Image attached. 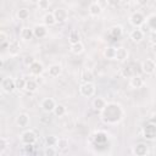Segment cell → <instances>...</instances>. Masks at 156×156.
Wrapping results in <instances>:
<instances>
[{
    "label": "cell",
    "instance_id": "2e32d148",
    "mask_svg": "<svg viewBox=\"0 0 156 156\" xmlns=\"http://www.w3.org/2000/svg\"><path fill=\"white\" fill-rule=\"evenodd\" d=\"M48 73L50 77L52 78H56L58 77L61 73H62V67L58 65V63H54V65H50L49 68H48Z\"/></svg>",
    "mask_w": 156,
    "mask_h": 156
},
{
    "label": "cell",
    "instance_id": "d590c367",
    "mask_svg": "<svg viewBox=\"0 0 156 156\" xmlns=\"http://www.w3.org/2000/svg\"><path fill=\"white\" fill-rule=\"evenodd\" d=\"M57 152H58V150L56 149V146H46L45 150H44V154H45L46 156H54V155H56Z\"/></svg>",
    "mask_w": 156,
    "mask_h": 156
},
{
    "label": "cell",
    "instance_id": "7bdbcfd3",
    "mask_svg": "<svg viewBox=\"0 0 156 156\" xmlns=\"http://www.w3.org/2000/svg\"><path fill=\"white\" fill-rule=\"evenodd\" d=\"M151 50H152V52L156 54V44H151Z\"/></svg>",
    "mask_w": 156,
    "mask_h": 156
},
{
    "label": "cell",
    "instance_id": "4316f807",
    "mask_svg": "<svg viewBox=\"0 0 156 156\" xmlns=\"http://www.w3.org/2000/svg\"><path fill=\"white\" fill-rule=\"evenodd\" d=\"M68 41L71 44H76L78 41H80V34H79V32L77 29H72L69 32V34H68Z\"/></svg>",
    "mask_w": 156,
    "mask_h": 156
},
{
    "label": "cell",
    "instance_id": "ab89813d",
    "mask_svg": "<svg viewBox=\"0 0 156 156\" xmlns=\"http://www.w3.org/2000/svg\"><path fill=\"white\" fill-rule=\"evenodd\" d=\"M0 41L1 43H5V41H10L9 40V35L2 30V32H0Z\"/></svg>",
    "mask_w": 156,
    "mask_h": 156
},
{
    "label": "cell",
    "instance_id": "3957f363",
    "mask_svg": "<svg viewBox=\"0 0 156 156\" xmlns=\"http://www.w3.org/2000/svg\"><path fill=\"white\" fill-rule=\"evenodd\" d=\"M0 88L4 93L6 94H11L16 90V84H15V79H12L11 77H5L1 79L0 83Z\"/></svg>",
    "mask_w": 156,
    "mask_h": 156
},
{
    "label": "cell",
    "instance_id": "9c48e42d",
    "mask_svg": "<svg viewBox=\"0 0 156 156\" xmlns=\"http://www.w3.org/2000/svg\"><path fill=\"white\" fill-rule=\"evenodd\" d=\"M143 135H144V138H146L149 140L156 139V124L150 123V124L145 126L143 129Z\"/></svg>",
    "mask_w": 156,
    "mask_h": 156
},
{
    "label": "cell",
    "instance_id": "52a82bcc",
    "mask_svg": "<svg viewBox=\"0 0 156 156\" xmlns=\"http://www.w3.org/2000/svg\"><path fill=\"white\" fill-rule=\"evenodd\" d=\"M37 140V134L32 129H27L21 134V141L23 144H34Z\"/></svg>",
    "mask_w": 156,
    "mask_h": 156
},
{
    "label": "cell",
    "instance_id": "ac0fdd59",
    "mask_svg": "<svg viewBox=\"0 0 156 156\" xmlns=\"http://www.w3.org/2000/svg\"><path fill=\"white\" fill-rule=\"evenodd\" d=\"M20 37H21L22 40H26V41L30 40V39L34 37L33 28H29V27H24V28H22L21 32H20Z\"/></svg>",
    "mask_w": 156,
    "mask_h": 156
},
{
    "label": "cell",
    "instance_id": "f1b7e54d",
    "mask_svg": "<svg viewBox=\"0 0 156 156\" xmlns=\"http://www.w3.org/2000/svg\"><path fill=\"white\" fill-rule=\"evenodd\" d=\"M43 22H44L45 26H54V24L56 23V20H55L54 13H52V12H48V13H45L44 17H43Z\"/></svg>",
    "mask_w": 156,
    "mask_h": 156
},
{
    "label": "cell",
    "instance_id": "277c9868",
    "mask_svg": "<svg viewBox=\"0 0 156 156\" xmlns=\"http://www.w3.org/2000/svg\"><path fill=\"white\" fill-rule=\"evenodd\" d=\"M145 21H146L145 16H144L141 12H139V11L133 12V13L129 16V23H130V24H132L134 28L141 27V26L145 23Z\"/></svg>",
    "mask_w": 156,
    "mask_h": 156
},
{
    "label": "cell",
    "instance_id": "6da1fadb",
    "mask_svg": "<svg viewBox=\"0 0 156 156\" xmlns=\"http://www.w3.org/2000/svg\"><path fill=\"white\" fill-rule=\"evenodd\" d=\"M124 111L119 104L110 102L105 106L104 110L100 111L101 119L107 124H116L123 118Z\"/></svg>",
    "mask_w": 156,
    "mask_h": 156
},
{
    "label": "cell",
    "instance_id": "e575fe53",
    "mask_svg": "<svg viewBox=\"0 0 156 156\" xmlns=\"http://www.w3.org/2000/svg\"><path fill=\"white\" fill-rule=\"evenodd\" d=\"M10 145V143H9V140L6 139V138H1L0 139V155H4V152H5V150L7 149V146Z\"/></svg>",
    "mask_w": 156,
    "mask_h": 156
},
{
    "label": "cell",
    "instance_id": "603a6c76",
    "mask_svg": "<svg viewBox=\"0 0 156 156\" xmlns=\"http://www.w3.org/2000/svg\"><path fill=\"white\" fill-rule=\"evenodd\" d=\"M71 52L73 55H80L83 51H84V44L82 41H78L76 44H71V48H69Z\"/></svg>",
    "mask_w": 156,
    "mask_h": 156
},
{
    "label": "cell",
    "instance_id": "74e56055",
    "mask_svg": "<svg viewBox=\"0 0 156 156\" xmlns=\"http://www.w3.org/2000/svg\"><path fill=\"white\" fill-rule=\"evenodd\" d=\"M121 1L122 0H107V5L110 7H117V6H119Z\"/></svg>",
    "mask_w": 156,
    "mask_h": 156
},
{
    "label": "cell",
    "instance_id": "ba28073f",
    "mask_svg": "<svg viewBox=\"0 0 156 156\" xmlns=\"http://www.w3.org/2000/svg\"><path fill=\"white\" fill-rule=\"evenodd\" d=\"M54 16H55V20H56V23H65L67 20H68V11L62 9V7H58L56 10H54Z\"/></svg>",
    "mask_w": 156,
    "mask_h": 156
},
{
    "label": "cell",
    "instance_id": "836d02e7",
    "mask_svg": "<svg viewBox=\"0 0 156 156\" xmlns=\"http://www.w3.org/2000/svg\"><path fill=\"white\" fill-rule=\"evenodd\" d=\"M57 138L55 135H49L45 138V143H46V146H56L57 144Z\"/></svg>",
    "mask_w": 156,
    "mask_h": 156
},
{
    "label": "cell",
    "instance_id": "d6986e66",
    "mask_svg": "<svg viewBox=\"0 0 156 156\" xmlns=\"http://www.w3.org/2000/svg\"><path fill=\"white\" fill-rule=\"evenodd\" d=\"M89 15L90 16H93V17H98V16H100L101 15V12H102V7L98 4V2H91L90 5H89Z\"/></svg>",
    "mask_w": 156,
    "mask_h": 156
},
{
    "label": "cell",
    "instance_id": "1f68e13d",
    "mask_svg": "<svg viewBox=\"0 0 156 156\" xmlns=\"http://www.w3.org/2000/svg\"><path fill=\"white\" fill-rule=\"evenodd\" d=\"M80 79H82L83 82H93V80H94V76H93V73H91L90 69H84V71L82 72Z\"/></svg>",
    "mask_w": 156,
    "mask_h": 156
},
{
    "label": "cell",
    "instance_id": "ee69618b",
    "mask_svg": "<svg viewBox=\"0 0 156 156\" xmlns=\"http://www.w3.org/2000/svg\"><path fill=\"white\" fill-rule=\"evenodd\" d=\"M155 61H156V58H155Z\"/></svg>",
    "mask_w": 156,
    "mask_h": 156
},
{
    "label": "cell",
    "instance_id": "b9f144b4",
    "mask_svg": "<svg viewBox=\"0 0 156 156\" xmlns=\"http://www.w3.org/2000/svg\"><path fill=\"white\" fill-rule=\"evenodd\" d=\"M149 122H150V123H152V124H156V112H155V113H152V115L149 117Z\"/></svg>",
    "mask_w": 156,
    "mask_h": 156
},
{
    "label": "cell",
    "instance_id": "5b68a950",
    "mask_svg": "<svg viewBox=\"0 0 156 156\" xmlns=\"http://www.w3.org/2000/svg\"><path fill=\"white\" fill-rule=\"evenodd\" d=\"M56 105H57V104H56V101H55L52 98H45V99H43L41 102H40L41 110H43L44 112H48V113L54 112Z\"/></svg>",
    "mask_w": 156,
    "mask_h": 156
},
{
    "label": "cell",
    "instance_id": "4fadbf2b",
    "mask_svg": "<svg viewBox=\"0 0 156 156\" xmlns=\"http://www.w3.org/2000/svg\"><path fill=\"white\" fill-rule=\"evenodd\" d=\"M129 37H130L132 41H134V43H140V41L144 39V30L140 29V27H138V28H135V29H133V30L130 32Z\"/></svg>",
    "mask_w": 156,
    "mask_h": 156
},
{
    "label": "cell",
    "instance_id": "484cf974",
    "mask_svg": "<svg viewBox=\"0 0 156 156\" xmlns=\"http://www.w3.org/2000/svg\"><path fill=\"white\" fill-rule=\"evenodd\" d=\"M56 149L61 152L66 151L68 149V139L67 138H58L57 144H56Z\"/></svg>",
    "mask_w": 156,
    "mask_h": 156
},
{
    "label": "cell",
    "instance_id": "d6a6232c",
    "mask_svg": "<svg viewBox=\"0 0 156 156\" xmlns=\"http://www.w3.org/2000/svg\"><path fill=\"white\" fill-rule=\"evenodd\" d=\"M26 82H27L26 78H22V77L16 78V79H15L16 89H17V90H23V89H26Z\"/></svg>",
    "mask_w": 156,
    "mask_h": 156
},
{
    "label": "cell",
    "instance_id": "30bf717a",
    "mask_svg": "<svg viewBox=\"0 0 156 156\" xmlns=\"http://www.w3.org/2000/svg\"><path fill=\"white\" fill-rule=\"evenodd\" d=\"M29 71H30V73H32L33 76L39 77V76H41V74L44 73L45 68H44V65H43L40 61H37V60H35V61L29 66Z\"/></svg>",
    "mask_w": 156,
    "mask_h": 156
},
{
    "label": "cell",
    "instance_id": "f35d334b",
    "mask_svg": "<svg viewBox=\"0 0 156 156\" xmlns=\"http://www.w3.org/2000/svg\"><path fill=\"white\" fill-rule=\"evenodd\" d=\"M149 40H150L151 44H156V30H150Z\"/></svg>",
    "mask_w": 156,
    "mask_h": 156
},
{
    "label": "cell",
    "instance_id": "ffe728a7",
    "mask_svg": "<svg viewBox=\"0 0 156 156\" xmlns=\"http://www.w3.org/2000/svg\"><path fill=\"white\" fill-rule=\"evenodd\" d=\"M106 105H107V101H106L104 98H101V96H98V98H95V99L93 100V107H94L96 111L104 110Z\"/></svg>",
    "mask_w": 156,
    "mask_h": 156
},
{
    "label": "cell",
    "instance_id": "44dd1931",
    "mask_svg": "<svg viewBox=\"0 0 156 156\" xmlns=\"http://www.w3.org/2000/svg\"><path fill=\"white\" fill-rule=\"evenodd\" d=\"M102 55L106 60H116V48L113 46H106L102 51Z\"/></svg>",
    "mask_w": 156,
    "mask_h": 156
},
{
    "label": "cell",
    "instance_id": "7a4b0ae2",
    "mask_svg": "<svg viewBox=\"0 0 156 156\" xmlns=\"http://www.w3.org/2000/svg\"><path fill=\"white\" fill-rule=\"evenodd\" d=\"M79 94L84 98H91L95 94V85L93 82H83L79 85Z\"/></svg>",
    "mask_w": 156,
    "mask_h": 156
},
{
    "label": "cell",
    "instance_id": "83f0119b",
    "mask_svg": "<svg viewBox=\"0 0 156 156\" xmlns=\"http://www.w3.org/2000/svg\"><path fill=\"white\" fill-rule=\"evenodd\" d=\"M38 89V82L37 79H27L26 82V90L29 93H34Z\"/></svg>",
    "mask_w": 156,
    "mask_h": 156
},
{
    "label": "cell",
    "instance_id": "e0dca14e",
    "mask_svg": "<svg viewBox=\"0 0 156 156\" xmlns=\"http://www.w3.org/2000/svg\"><path fill=\"white\" fill-rule=\"evenodd\" d=\"M144 85V80L140 76H132L129 79V87L133 89H139Z\"/></svg>",
    "mask_w": 156,
    "mask_h": 156
},
{
    "label": "cell",
    "instance_id": "f546056e",
    "mask_svg": "<svg viewBox=\"0 0 156 156\" xmlns=\"http://www.w3.org/2000/svg\"><path fill=\"white\" fill-rule=\"evenodd\" d=\"M66 113H67V107L65 105H62V104H57L55 110H54V115L56 117H63Z\"/></svg>",
    "mask_w": 156,
    "mask_h": 156
},
{
    "label": "cell",
    "instance_id": "4dcf8cb0",
    "mask_svg": "<svg viewBox=\"0 0 156 156\" xmlns=\"http://www.w3.org/2000/svg\"><path fill=\"white\" fill-rule=\"evenodd\" d=\"M29 15H30V12H29V10L26 9V7H22V9H20V10L17 11V17H18V20H22V21L28 20V18H29Z\"/></svg>",
    "mask_w": 156,
    "mask_h": 156
},
{
    "label": "cell",
    "instance_id": "9a60e30c",
    "mask_svg": "<svg viewBox=\"0 0 156 156\" xmlns=\"http://www.w3.org/2000/svg\"><path fill=\"white\" fill-rule=\"evenodd\" d=\"M132 152H133L134 155H136V156H145V155L149 154V147H147V145H145V144H138L136 146L133 147Z\"/></svg>",
    "mask_w": 156,
    "mask_h": 156
},
{
    "label": "cell",
    "instance_id": "7402d4cb",
    "mask_svg": "<svg viewBox=\"0 0 156 156\" xmlns=\"http://www.w3.org/2000/svg\"><path fill=\"white\" fill-rule=\"evenodd\" d=\"M108 34H110L112 38L118 39V38H121L122 34H123V28H122L121 26H112V27L110 28V30H108Z\"/></svg>",
    "mask_w": 156,
    "mask_h": 156
},
{
    "label": "cell",
    "instance_id": "8d00e7d4",
    "mask_svg": "<svg viewBox=\"0 0 156 156\" xmlns=\"http://www.w3.org/2000/svg\"><path fill=\"white\" fill-rule=\"evenodd\" d=\"M50 6V1L49 0H38V7L39 10H48Z\"/></svg>",
    "mask_w": 156,
    "mask_h": 156
},
{
    "label": "cell",
    "instance_id": "7c38bea8",
    "mask_svg": "<svg viewBox=\"0 0 156 156\" xmlns=\"http://www.w3.org/2000/svg\"><path fill=\"white\" fill-rule=\"evenodd\" d=\"M33 32H34V37L38 38V39H43V38H45L48 35V29H46L45 24H37V26H34Z\"/></svg>",
    "mask_w": 156,
    "mask_h": 156
},
{
    "label": "cell",
    "instance_id": "8992f818",
    "mask_svg": "<svg viewBox=\"0 0 156 156\" xmlns=\"http://www.w3.org/2000/svg\"><path fill=\"white\" fill-rule=\"evenodd\" d=\"M141 69L146 74H152L156 71V61L152 58H146L141 62Z\"/></svg>",
    "mask_w": 156,
    "mask_h": 156
},
{
    "label": "cell",
    "instance_id": "cb8c5ba5",
    "mask_svg": "<svg viewBox=\"0 0 156 156\" xmlns=\"http://www.w3.org/2000/svg\"><path fill=\"white\" fill-rule=\"evenodd\" d=\"M20 43L17 40H13V41H10V45H9V54L11 56H16L18 52H20Z\"/></svg>",
    "mask_w": 156,
    "mask_h": 156
},
{
    "label": "cell",
    "instance_id": "60d3db41",
    "mask_svg": "<svg viewBox=\"0 0 156 156\" xmlns=\"http://www.w3.org/2000/svg\"><path fill=\"white\" fill-rule=\"evenodd\" d=\"M34 61H35V58H34L33 56H27V57L24 58V63H26L27 66H30V65H32Z\"/></svg>",
    "mask_w": 156,
    "mask_h": 156
},
{
    "label": "cell",
    "instance_id": "8fae6325",
    "mask_svg": "<svg viewBox=\"0 0 156 156\" xmlns=\"http://www.w3.org/2000/svg\"><path fill=\"white\" fill-rule=\"evenodd\" d=\"M16 124H17V127H20V128H26V127H28L29 126V122H30V118H29V116L27 115V113H20L17 117H16Z\"/></svg>",
    "mask_w": 156,
    "mask_h": 156
},
{
    "label": "cell",
    "instance_id": "5bb4252c",
    "mask_svg": "<svg viewBox=\"0 0 156 156\" xmlns=\"http://www.w3.org/2000/svg\"><path fill=\"white\" fill-rule=\"evenodd\" d=\"M128 50L124 46H119L116 49V60L118 62H124L128 58Z\"/></svg>",
    "mask_w": 156,
    "mask_h": 156
},
{
    "label": "cell",
    "instance_id": "d4e9b609",
    "mask_svg": "<svg viewBox=\"0 0 156 156\" xmlns=\"http://www.w3.org/2000/svg\"><path fill=\"white\" fill-rule=\"evenodd\" d=\"M145 24L147 26L149 30H156V13L150 15L145 21Z\"/></svg>",
    "mask_w": 156,
    "mask_h": 156
}]
</instances>
